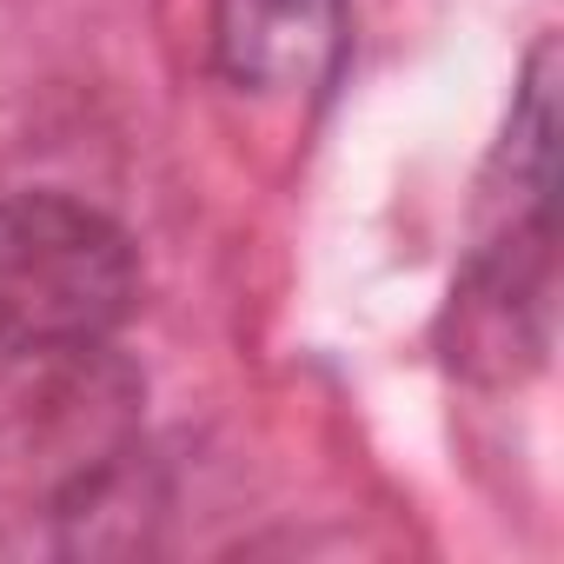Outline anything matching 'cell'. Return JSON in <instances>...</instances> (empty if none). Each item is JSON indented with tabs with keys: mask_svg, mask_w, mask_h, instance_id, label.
I'll use <instances>...</instances> for the list:
<instances>
[{
	"mask_svg": "<svg viewBox=\"0 0 564 564\" xmlns=\"http://www.w3.org/2000/svg\"><path fill=\"white\" fill-rule=\"evenodd\" d=\"M140 300L127 232L61 193L0 199V359L100 346Z\"/></svg>",
	"mask_w": 564,
	"mask_h": 564,
	"instance_id": "obj_1",
	"label": "cell"
},
{
	"mask_svg": "<svg viewBox=\"0 0 564 564\" xmlns=\"http://www.w3.org/2000/svg\"><path fill=\"white\" fill-rule=\"evenodd\" d=\"M213 61L265 100L319 94L346 61V0H213Z\"/></svg>",
	"mask_w": 564,
	"mask_h": 564,
	"instance_id": "obj_2",
	"label": "cell"
}]
</instances>
